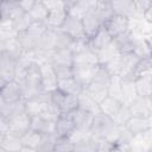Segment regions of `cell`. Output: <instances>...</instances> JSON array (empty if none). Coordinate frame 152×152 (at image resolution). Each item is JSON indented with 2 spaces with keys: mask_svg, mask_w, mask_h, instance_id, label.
Segmentation results:
<instances>
[{
  "mask_svg": "<svg viewBox=\"0 0 152 152\" xmlns=\"http://www.w3.org/2000/svg\"><path fill=\"white\" fill-rule=\"evenodd\" d=\"M91 135L95 139H103L110 144H115L119 137V128L110 118L102 113H97L93 116L90 125Z\"/></svg>",
  "mask_w": 152,
  "mask_h": 152,
  "instance_id": "obj_1",
  "label": "cell"
},
{
  "mask_svg": "<svg viewBox=\"0 0 152 152\" xmlns=\"http://www.w3.org/2000/svg\"><path fill=\"white\" fill-rule=\"evenodd\" d=\"M109 82H110V75L107 72V70L99 65L97 70L95 71L91 81L87 86L86 90L91 95V97L100 103L103 99L108 96V88H109Z\"/></svg>",
  "mask_w": 152,
  "mask_h": 152,
  "instance_id": "obj_2",
  "label": "cell"
},
{
  "mask_svg": "<svg viewBox=\"0 0 152 152\" xmlns=\"http://www.w3.org/2000/svg\"><path fill=\"white\" fill-rule=\"evenodd\" d=\"M43 4L48 8V18L45 24L49 28L58 30L64 23L68 11L65 7V1L63 0H43Z\"/></svg>",
  "mask_w": 152,
  "mask_h": 152,
  "instance_id": "obj_3",
  "label": "cell"
},
{
  "mask_svg": "<svg viewBox=\"0 0 152 152\" xmlns=\"http://www.w3.org/2000/svg\"><path fill=\"white\" fill-rule=\"evenodd\" d=\"M50 100L58 108L61 115H69L72 110H75L78 107L77 96L63 94L58 89L50 93Z\"/></svg>",
  "mask_w": 152,
  "mask_h": 152,
  "instance_id": "obj_4",
  "label": "cell"
},
{
  "mask_svg": "<svg viewBox=\"0 0 152 152\" xmlns=\"http://www.w3.org/2000/svg\"><path fill=\"white\" fill-rule=\"evenodd\" d=\"M59 30L62 32H64L65 34H68L70 38H72L74 40L76 39H87L84 31H83V25H82V20L72 17L70 14L66 15L64 23L62 24V26L59 27Z\"/></svg>",
  "mask_w": 152,
  "mask_h": 152,
  "instance_id": "obj_5",
  "label": "cell"
},
{
  "mask_svg": "<svg viewBox=\"0 0 152 152\" xmlns=\"http://www.w3.org/2000/svg\"><path fill=\"white\" fill-rule=\"evenodd\" d=\"M103 27L108 31V33L112 36V38H115V37L129 31V19L124 15L114 14L103 25Z\"/></svg>",
  "mask_w": 152,
  "mask_h": 152,
  "instance_id": "obj_6",
  "label": "cell"
},
{
  "mask_svg": "<svg viewBox=\"0 0 152 152\" xmlns=\"http://www.w3.org/2000/svg\"><path fill=\"white\" fill-rule=\"evenodd\" d=\"M97 68H99V65L93 66V65L74 64L71 66V69H72V77L83 89H86L87 86L89 84V82L91 81V78H93L95 71L97 70Z\"/></svg>",
  "mask_w": 152,
  "mask_h": 152,
  "instance_id": "obj_7",
  "label": "cell"
},
{
  "mask_svg": "<svg viewBox=\"0 0 152 152\" xmlns=\"http://www.w3.org/2000/svg\"><path fill=\"white\" fill-rule=\"evenodd\" d=\"M129 110L133 116L152 118V101L151 97L137 96L129 104Z\"/></svg>",
  "mask_w": 152,
  "mask_h": 152,
  "instance_id": "obj_8",
  "label": "cell"
},
{
  "mask_svg": "<svg viewBox=\"0 0 152 152\" xmlns=\"http://www.w3.org/2000/svg\"><path fill=\"white\" fill-rule=\"evenodd\" d=\"M8 121V127H10V133L17 134V135H23L25 132L30 129V124H31V116L26 113H19L11 118Z\"/></svg>",
  "mask_w": 152,
  "mask_h": 152,
  "instance_id": "obj_9",
  "label": "cell"
},
{
  "mask_svg": "<svg viewBox=\"0 0 152 152\" xmlns=\"http://www.w3.org/2000/svg\"><path fill=\"white\" fill-rule=\"evenodd\" d=\"M124 126L127 128V131L133 137H135L148 129H152V118H142V116L132 115Z\"/></svg>",
  "mask_w": 152,
  "mask_h": 152,
  "instance_id": "obj_10",
  "label": "cell"
},
{
  "mask_svg": "<svg viewBox=\"0 0 152 152\" xmlns=\"http://www.w3.org/2000/svg\"><path fill=\"white\" fill-rule=\"evenodd\" d=\"M40 69V77H42V87L44 91L51 93L57 89L58 80L56 77V74L53 71V68L50 63H44L39 65Z\"/></svg>",
  "mask_w": 152,
  "mask_h": 152,
  "instance_id": "obj_11",
  "label": "cell"
},
{
  "mask_svg": "<svg viewBox=\"0 0 152 152\" xmlns=\"http://www.w3.org/2000/svg\"><path fill=\"white\" fill-rule=\"evenodd\" d=\"M96 1H90V0H80V1H65V7L68 11V14L76 17L78 19H82L94 6Z\"/></svg>",
  "mask_w": 152,
  "mask_h": 152,
  "instance_id": "obj_12",
  "label": "cell"
},
{
  "mask_svg": "<svg viewBox=\"0 0 152 152\" xmlns=\"http://www.w3.org/2000/svg\"><path fill=\"white\" fill-rule=\"evenodd\" d=\"M138 58L133 52L121 53L119 57V76L120 77H131L138 62Z\"/></svg>",
  "mask_w": 152,
  "mask_h": 152,
  "instance_id": "obj_13",
  "label": "cell"
},
{
  "mask_svg": "<svg viewBox=\"0 0 152 152\" xmlns=\"http://www.w3.org/2000/svg\"><path fill=\"white\" fill-rule=\"evenodd\" d=\"M50 101V93H43L42 95L25 101V112L30 116H37L40 115V113L44 110L46 104Z\"/></svg>",
  "mask_w": 152,
  "mask_h": 152,
  "instance_id": "obj_14",
  "label": "cell"
},
{
  "mask_svg": "<svg viewBox=\"0 0 152 152\" xmlns=\"http://www.w3.org/2000/svg\"><path fill=\"white\" fill-rule=\"evenodd\" d=\"M15 65L17 59L6 52L0 55V76L6 81H13L15 77Z\"/></svg>",
  "mask_w": 152,
  "mask_h": 152,
  "instance_id": "obj_15",
  "label": "cell"
},
{
  "mask_svg": "<svg viewBox=\"0 0 152 152\" xmlns=\"http://www.w3.org/2000/svg\"><path fill=\"white\" fill-rule=\"evenodd\" d=\"M138 39H140V38H138L131 31H128L124 34H120V36L113 38V44L115 45V48L118 49V51L120 53H128V52H133Z\"/></svg>",
  "mask_w": 152,
  "mask_h": 152,
  "instance_id": "obj_16",
  "label": "cell"
},
{
  "mask_svg": "<svg viewBox=\"0 0 152 152\" xmlns=\"http://www.w3.org/2000/svg\"><path fill=\"white\" fill-rule=\"evenodd\" d=\"M25 12L20 8L18 1H0V19L13 21Z\"/></svg>",
  "mask_w": 152,
  "mask_h": 152,
  "instance_id": "obj_17",
  "label": "cell"
},
{
  "mask_svg": "<svg viewBox=\"0 0 152 152\" xmlns=\"http://www.w3.org/2000/svg\"><path fill=\"white\" fill-rule=\"evenodd\" d=\"M0 95L2 100L6 103H12L17 102L19 100H23V94H21V87L17 81H10L7 82L0 90Z\"/></svg>",
  "mask_w": 152,
  "mask_h": 152,
  "instance_id": "obj_18",
  "label": "cell"
},
{
  "mask_svg": "<svg viewBox=\"0 0 152 152\" xmlns=\"http://www.w3.org/2000/svg\"><path fill=\"white\" fill-rule=\"evenodd\" d=\"M81 20H82L83 31H84V34H86L87 39H90L91 37H94L95 33L102 27V24L100 23V20L97 19V17L94 12V7Z\"/></svg>",
  "mask_w": 152,
  "mask_h": 152,
  "instance_id": "obj_19",
  "label": "cell"
},
{
  "mask_svg": "<svg viewBox=\"0 0 152 152\" xmlns=\"http://www.w3.org/2000/svg\"><path fill=\"white\" fill-rule=\"evenodd\" d=\"M89 40V46L90 49H93L95 52L96 51H100L102 49H104L106 46H108L112 42H113V38L112 36L108 33V31L102 26L96 33L94 37H91Z\"/></svg>",
  "mask_w": 152,
  "mask_h": 152,
  "instance_id": "obj_20",
  "label": "cell"
},
{
  "mask_svg": "<svg viewBox=\"0 0 152 152\" xmlns=\"http://www.w3.org/2000/svg\"><path fill=\"white\" fill-rule=\"evenodd\" d=\"M77 102H78V108L86 110L87 113L91 114L93 116L96 115L97 113H100L99 109V103L91 97V95L83 89L78 95H77Z\"/></svg>",
  "mask_w": 152,
  "mask_h": 152,
  "instance_id": "obj_21",
  "label": "cell"
},
{
  "mask_svg": "<svg viewBox=\"0 0 152 152\" xmlns=\"http://www.w3.org/2000/svg\"><path fill=\"white\" fill-rule=\"evenodd\" d=\"M30 129L42 134H55V122L45 120L44 118L37 115V116H31V124H30Z\"/></svg>",
  "mask_w": 152,
  "mask_h": 152,
  "instance_id": "obj_22",
  "label": "cell"
},
{
  "mask_svg": "<svg viewBox=\"0 0 152 152\" xmlns=\"http://www.w3.org/2000/svg\"><path fill=\"white\" fill-rule=\"evenodd\" d=\"M75 129V125L69 115H61L55 122V135L57 138L69 137Z\"/></svg>",
  "mask_w": 152,
  "mask_h": 152,
  "instance_id": "obj_23",
  "label": "cell"
},
{
  "mask_svg": "<svg viewBox=\"0 0 152 152\" xmlns=\"http://www.w3.org/2000/svg\"><path fill=\"white\" fill-rule=\"evenodd\" d=\"M94 12L97 17V19L100 20V23L102 24V26L114 15L113 8H112V4L108 0H100L95 2L94 6Z\"/></svg>",
  "mask_w": 152,
  "mask_h": 152,
  "instance_id": "obj_24",
  "label": "cell"
},
{
  "mask_svg": "<svg viewBox=\"0 0 152 152\" xmlns=\"http://www.w3.org/2000/svg\"><path fill=\"white\" fill-rule=\"evenodd\" d=\"M114 14L132 18L134 15V1L133 0H113L110 1Z\"/></svg>",
  "mask_w": 152,
  "mask_h": 152,
  "instance_id": "obj_25",
  "label": "cell"
},
{
  "mask_svg": "<svg viewBox=\"0 0 152 152\" xmlns=\"http://www.w3.org/2000/svg\"><path fill=\"white\" fill-rule=\"evenodd\" d=\"M70 119L72 120L75 128H89L90 129V125L93 121V115L87 113L86 110L81 109V108H76L75 110H72L69 114Z\"/></svg>",
  "mask_w": 152,
  "mask_h": 152,
  "instance_id": "obj_26",
  "label": "cell"
},
{
  "mask_svg": "<svg viewBox=\"0 0 152 152\" xmlns=\"http://www.w3.org/2000/svg\"><path fill=\"white\" fill-rule=\"evenodd\" d=\"M121 96H122V103L127 106L138 96L133 78L121 77Z\"/></svg>",
  "mask_w": 152,
  "mask_h": 152,
  "instance_id": "obj_27",
  "label": "cell"
},
{
  "mask_svg": "<svg viewBox=\"0 0 152 152\" xmlns=\"http://www.w3.org/2000/svg\"><path fill=\"white\" fill-rule=\"evenodd\" d=\"M74 55L69 49H57L53 51L51 56L50 64L52 65H66L72 66Z\"/></svg>",
  "mask_w": 152,
  "mask_h": 152,
  "instance_id": "obj_28",
  "label": "cell"
},
{
  "mask_svg": "<svg viewBox=\"0 0 152 152\" xmlns=\"http://www.w3.org/2000/svg\"><path fill=\"white\" fill-rule=\"evenodd\" d=\"M74 64H78V65H93V66H96L99 65V59H97V56H96V52L88 48L76 55H74Z\"/></svg>",
  "mask_w": 152,
  "mask_h": 152,
  "instance_id": "obj_29",
  "label": "cell"
},
{
  "mask_svg": "<svg viewBox=\"0 0 152 152\" xmlns=\"http://www.w3.org/2000/svg\"><path fill=\"white\" fill-rule=\"evenodd\" d=\"M124 103L120 102L119 100L114 99V97H110V96H107L106 99H103L100 103H99V109H100V113L107 115L108 118H113L118 112L119 109L121 108Z\"/></svg>",
  "mask_w": 152,
  "mask_h": 152,
  "instance_id": "obj_30",
  "label": "cell"
},
{
  "mask_svg": "<svg viewBox=\"0 0 152 152\" xmlns=\"http://www.w3.org/2000/svg\"><path fill=\"white\" fill-rule=\"evenodd\" d=\"M39 39L40 38H37V37L32 36L27 31L17 33V40L20 44V46H21L24 52H31V51L36 50L37 46H38Z\"/></svg>",
  "mask_w": 152,
  "mask_h": 152,
  "instance_id": "obj_31",
  "label": "cell"
},
{
  "mask_svg": "<svg viewBox=\"0 0 152 152\" xmlns=\"http://www.w3.org/2000/svg\"><path fill=\"white\" fill-rule=\"evenodd\" d=\"M23 112H25V101L24 100H19V101L12 102V103L5 102V104L0 109V116L6 120H10L14 115L23 113Z\"/></svg>",
  "mask_w": 152,
  "mask_h": 152,
  "instance_id": "obj_32",
  "label": "cell"
},
{
  "mask_svg": "<svg viewBox=\"0 0 152 152\" xmlns=\"http://www.w3.org/2000/svg\"><path fill=\"white\" fill-rule=\"evenodd\" d=\"M57 89L59 91H62L63 94L74 95V96H77L83 90V88L74 80V77L65 78V80H59L58 83H57Z\"/></svg>",
  "mask_w": 152,
  "mask_h": 152,
  "instance_id": "obj_33",
  "label": "cell"
},
{
  "mask_svg": "<svg viewBox=\"0 0 152 152\" xmlns=\"http://www.w3.org/2000/svg\"><path fill=\"white\" fill-rule=\"evenodd\" d=\"M134 87L138 96L151 97L152 94V75L144 76L134 80Z\"/></svg>",
  "mask_w": 152,
  "mask_h": 152,
  "instance_id": "obj_34",
  "label": "cell"
},
{
  "mask_svg": "<svg viewBox=\"0 0 152 152\" xmlns=\"http://www.w3.org/2000/svg\"><path fill=\"white\" fill-rule=\"evenodd\" d=\"M121 53L118 51V49L115 48L113 42L108 46H106L104 49H102L100 51H96V56H97V59H99V65H101V66L106 65L107 63H109L114 58L119 57Z\"/></svg>",
  "mask_w": 152,
  "mask_h": 152,
  "instance_id": "obj_35",
  "label": "cell"
},
{
  "mask_svg": "<svg viewBox=\"0 0 152 152\" xmlns=\"http://www.w3.org/2000/svg\"><path fill=\"white\" fill-rule=\"evenodd\" d=\"M55 37H56V30L48 28V31L40 37L36 50H42V51H48V52L55 51Z\"/></svg>",
  "mask_w": 152,
  "mask_h": 152,
  "instance_id": "obj_36",
  "label": "cell"
},
{
  "mask_svg": "<svg viewBox=\"0 0 152 152\" xmlns=\"http://www.w3.org/2000/svg\"><path fill=\"white\" fill-rule=\"evenodd\" d=\"M152 75V61H151V57L148 58H141L139 59L131 78L135 80V78H139V77H144V76H150Z\"/></svg>",
  "mask_w": 152,
  "mask_h": 152,
  "instance_id": "obj_37",
  "label": "cell"
},
{
  "mask_svg": "<svg viewBox=\"0 0 152 152\" xmlns=\"http://www.w3.org/2000/svg\"><path fill=\"white\" fill-rule=\"evenodd\" d=\"M1 147L6 152H19L23 148V144L20 140V137L13 133H8L4 137V141Z\"/></svg>",
  "mask_w": 152,
  "mask_h": 152,
  "instance_id": "obj_38",
  "label": "cell"
},
{
  "mask_svg": "<svg viewBox=\"0 0 152 152\" xmlns=\"http://www.w3.org/2000/svg\"><path fill=\"white\" fill-rule=\"evenodd\" d=\"M48 13H49L48 8L43 4V0H36L33 7L28 12V15L31 17V19L33 21H43V23H45L46 18H48Z\"/></svg>",
  "mask_w": 152,
  "mask_h": 152,
  "instance_id": "obj_39",
  "label": "cell"
},
{
  "mask_svg": "<svg viewBox=\"0 0 152 152\" xmlns=\"http://www.w3.org/2000/svg\"><path fill=\"white\" fill-rule=\"evenodd\" d=\"M43 135L28 129L27 132H25L23 135H20V140L23 144V147H28V148H37V146L39 145L40 140H42Z\"/></svg>",
  "mask_w": 152,
  "mask_h": 152,
  "instance_id": "obj_40",
  "label": "cell"
},
{
  "mask_svg": "<svg viewBox=\"0 0 152 152\" xmlns=\"http://www.w3.org/2000/svg\"><path fill=\"white\" fill-rule=\"evenodd\" d=\"M133 53L138 58H148L151 57V44L150 40L146 38H140L137 40V44L134 46Z\"/></svg>",
  "mask_w": 152,
  "mask_h": 152,
  "instance_id": "obj_41",
  "label": "cell"
},
{
  "mask_svg": "<svg viewBox=\"0 0 152 152\" xmlns=\"http://www.w3.org/2000/svg\"><path fill=\"white\" fill-rule=\"evenodd\" d=\"M108 96L114 97L122 102V96H121V77L119 75H113L110 76V82H109V88H108Z\"/></svg>",
  "mask_w": 152,
  "mask_h": 152,
  "instance_id": "obj_42",
  "label": "cell"
},
{
  "mask_svg": "<svg viewBox=\"0 0 152 152\" xmlns=\"http://www.w3.org/2000/svg\"><path fill=\"white\" fill-rule=\"evenodd\" d=\"M72 152H97V139L94 137L74 144Z\"/></svg>",
  "mask_w": 152,
  "mask_h": 152,
  "instance_id": "obj_43",
  "label": "cell"
},
{
  "mask_svg": "<svg viewBox=\"0 0 152 152\" xmlns=\"http://www.w3.org/2000/svg\"><path fill=\"white\" fill-rule=\"evenodd\" d=\"M55 141H56V135L55 134L43 135L39 145L36 148V151L37 152H53V150H55Z\"/></svg>",
  "mask_w": 152,
  "mask_h": 152,
  "instance_id": "obj_44",
  "label": "cell"
},
{
  "mask_svg": "<svg viewBox=\"0 0 152 152\" xmlns=\"http://www.w3.org/2000/svg\"><path fill=\"white\" fill-rule=\"evenodd\" d=\"M131 116H132V114H131L129 107H128L127 104H122L121 108L119 109V112L112 118V120H113V122H114L116 126H124V125L128 121V119H129Z\"/></svg>",
  "mask_w": 152,
  "mask_h": 152,
  "instance_id": "obj_45",
  "label": "cell"
},
{
  "mask_svg": "<svg viewBox=\"0 0 152 152\" xmlns=\"http://www.w3.org/2000/svg\"><path fill=\"white\" fill-rule=\"evenodd\" d=\"M42 118H44L45 120H49V121H52V122H56L57 119L61 116V113L58 110V108L51 102V100L49 101V103L46 104V107L44 108V110L40 113Z\"/></svg>",
  "mask_w": 152,
  "mask_h": 152,
  "instance_id": "obj_46",
  "label": "cell"
},
{
  "mask_svg": "<svg viewBox=\"0 0 152 152\" xmlns=\"http://www.w3.org/2000/svg\"><path fill=\"white\" fill-rule=\"evenodd\" d=\"M72 38H70L68 34L62 32L59 28L56 30V37H55V50L57 49H69V46L72 43Z\"/></svg>",
  "mask_w": 152,
  "mask_h": 152,
  "instance_id": "obj_47",
  "label": "cell"
},
{
  "mask_svg": "<svg viewBox=\"0 0 152 152\" xmlns=\"http://www.w3.org/2000/svg\"><path fill=\"white\" fill-rule=\"evenodd\" d=\"M33 20L31 19V17L28 15V13H24L23 15H20L19 18H17L15 20H13V28L17 33L19 32H24L27 30V27L31 25Z\"/></svg>",
  "mask_w": 152,
  "mask_h": 152,
  "instance_id": "obj_48",
  "label": "cell"
},
{
  "mask_svg": "<svg viewBox=\"0 0 152 152\" xmlns=\"http://www.w3.org/2000/svg\"><path fill=\"white\" fill-rule=\"evenodd\" d=\"M74 144L70 141L68 137L64 138H57L55 141V152H72Z\"/></svg>",
  "mask_w": 152,
  "mask_h": 152,
  "instance_id": "obj_49",
  "label": "cell"
},
{
  "mask_svg": "<svg viewBox=\"0 0 152 152\" xmlns=\"http://www.w3.org/2000/svg\"><path fill=\"white\" fill-rule=\"evenodd\" d=\"M48 25L43 21H32L31 25L27 27V32L31 33L32 36L37 37V38H40L46 31H48Z\"/></svg>",
  "mask_w": 152,
  "mask_h": 152,
  "instance_id": "obj_50",
  "label": "cell"
},
{
  "mask_svg": "<svg viewBox=\"0 0 152 152\" xmlns=\"http://www.w3.org/2000/svg\"><path fill=\"white\" fill-rule=\"evenodd\" d=\"M52 65V64H51ZM53 71L56 74L57 80H65V78H70L72 77V69L71 66H66V65H52Z\"/></svg>",
  "mask_w": 152,
  "mask_h": 152,
  "instance_id": "obj_51",
  "label": "cell"
},
{
  "mask_svg": "<svg viewBox=\"0 0 152 152\" xmlns=\"http://www.w3.org/2000/svg\"><path fill=\"white\" fill-rule=\"evenodd\" d=\"M34 1H36V0H24V1H18V4H19V6H20V8H21L25 13H28V12L31 11V8L33 7Z\"/></svg>",
  "mask_w": 152,
  "mask_h": 152,
  "instance_id": "obj_52",
  "label": "cell"
},
{
  "mask_svg": "<svg viewBox=\"0 0 152 152\" xmlns=\"http://www.w3.org/2000/svg\"><path fill=\"white\" fill-rule=\"evenodd\" d=\"M10 133V127H8V121L4 118L0 116V134L6 135Z\"/></svg>",
  "mask_w": 152,
  "mask_h": 152,
  "instance_id": "obj_53",
  "label": "cell"
},
{
  "mask_svg": "<svg viewBox=\"0 0 152 152\" xmlns=\"http://www.w3.org/2000/svg\"><path fill=\"white\" fill-rule=\"evenodd\" d=\"M128 152H151V150H146V148L138 146V145H131Z\"/></svg>",
  "mask_w": 152,
  "mask_h": 152,
  "instance_id": "obj_54",
  "label": "cell"
},
{
  "mask_svg": "<svg viewBox=\"0 0 152 152\" xmlns=\"http://www.w3.org/2000/svg\"><path fill=\"white\" fill-rule=\"evenodd\" d=\"M20 152H37L36 148H28V147H23L20 150Z\"/></svg>",
  "mask_w": 152,
  "mask_h": 152,
  "instance_id": "obj_55",
  "label": "cell"
},
{
  "mask_svg": "<svg viewBox=\"0 0 152 152\" xmlns=\"http://www.w3.org/2000/svg\"><path fill=\"white\" fill-rule=\"evenodd\" d=\"M6 83H7V82H6V81H5V80H4V78L0 76V90H1V88H2V87L6 84Z\"/></svg>",
  "mask_w": 152,
  "mask_h": 152,
  "instance_id": "obj_56",
  "label": "cell"
},
{
  "mask_svg": "<svg viewBox=\"0 0 152 152\" xmlns=\"http://www.w3.org/2000/svg\"><path fill=\"white\" fill-rule=\"evenodd\" d=\"M4 137H5V135L0 134V147H1V145H2V141H4Z\"/></svg>",
  "mask_w": 152,
  "mask_h": 152,
  "instance_id": "obj_57",
  "label": "cell"
},
{
  "mask_svg": "<svg viewBox=\"0 0 152 152\" xmlns=\"http://www.w3.org/2000/svg\"><path fill=\"white\" fill-rule=\"evenodd\" d=\"M0 152H6V151H5V150H4L2 147H0Z\"/></svg>",
  "mask_w": 152,
  "mask_h": 152,
  "instance_id": "obj_58",
  "label": "cell"
},
{
  "mask_svg": "<svg viewBox=\"0 0 152 152\" xmlns=\"http://www.w3.org/2000/svg\"><path fill=\"white\" fill-rule=\"evenodd\" d=\"M0 21H1V19H0Z\"/></svg>",
  "mask_w": 152,
  "mask_h": 152,
  "instance_id": "obj_59",
  "label": "cell"
},
{
  "mask_svg": "<svg viewBox=\"0 0 152 152\" xmlns=\"http://www.w3.org/2000/svg\"><path fill=\"white\" fill-rule=\"evenodd\" d=\"M19 152H20V151H19Z\"/></svg>",
  "mask_w": 152,
  "mask_h": 152,
  "instance_id": "obj_60",
  "label": "cell"
},
{
  "mask_svg": "<svg viewBox=\"0 0 152 152\" xmlns=\"http://www.w3.org/2000/svg\"><path fill=\"white\" fill-rule=\"evenodd\" d=\"M53 152H55V151H53Z\"/></svg>",
  "mask_w": 152,
  "mask_h": 152,
  "instance_id": "obj_61",
  "label": "cell"
}]
</instances>
